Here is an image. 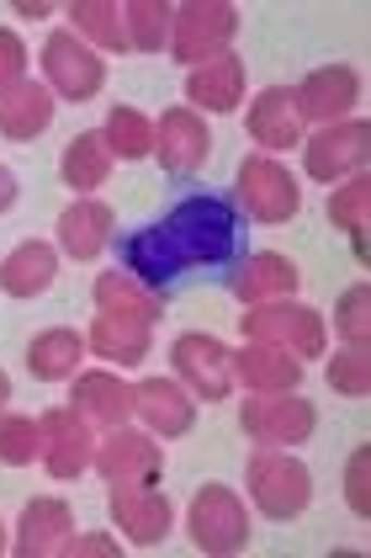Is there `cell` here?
<instances>
[{
  "mask_svg": "<svg viewBox=\"0 0 371 558\" xmlns=\"http://www.w3.org/2000/svg\"><path fill=\"white\" fill-rule=\"evenodd\" d=\"M70 410L85 415L90 426H127V415H133V388L123 378H112V373H85L75 378L70 388Z\"/></svg>",
  "mask_w": 371,
  "mask_h": 558,
  "instance_id": "obj_24",
  "label": "cell"
},
{
  "mask_svg": "<svg viewBox=\"0 0 371 558\" xmlns=\"http://www.w3.org/2000/svg\"><path fill=\"white\" fill-rule=\"evenodd\" d=\"M234 384H245L249 393H292L302 384V362L265 341H245V351H234Z\"/></svg>",
  "mask_w": 371,
  "mask_h": 558,
  "instance_id": "obj_20",
  "label": "cell"
},
{
  "mask_svg": "<svg viewBox=\"0 0 371 558\" xmlns=\"http://www.w3.org/2000/svg\"><path fill=\"white\" fill-rule=\"evenodd\" d=\"M90 469L101 473L107 484H160V473H165V452H160V447H154V436H144V430L112 426V436L96 447Z\"/></svg>",
  "mask_w": 371,
  "mask_h": 558,
  "instance_id": "obj_13",
  "label": "cell"
},
{
  "mask_svg": "<svg viewBox=\"0 0 371 558\" xmlns=\"http://www.w3.org/2000/svg\"><path fill=\"white\" fill-rule=\"evenodd\" d=\"M101 138H107L112 160H144V155H154V123L138 107H112Z\"/></svg>",
  "mask_w": 371,
  "mask_h": 558,
  "instance_id": "obj_33",
  "label": "cell"
},
{
  "mask_svg": "<svg viewBox=\"0 0 371 558\" xmlns=\"http://www.w3.org/2000/svg\"><path fill=\"white\" fill-rule=\"evenodd\" d=\"M112 166H118V160H112V149H107V138H101V133H75V138L64 144L59 175H64V186H70V192L90 197L96 186H107Z\"/></svg>",
  "mask_w": 371,
  "mask_h": 558,
  "instance_id": "obj_28",
  "label": "cell"
},
{
  "mask_svg": "<svg viewBox=\"0 0 371 558\" xmlns=\"http://www.w3.org/2000/svg\"><path fill=\"white\" fill-rule=\"evenodd\" d=\"M42 458V430L33 415H0V463L27 469Z\"/></svg>",
  "mask_w": 371,
  "mask_h": 558,
  "instance_id": "obj_34",
  "label": "cell"
},
{
  "mask_svg": "<svg viewBox=\"0 0 371 558\" xmlns=\"http://www.w3.org/2000/svg\"><path fill=\"white\" fill-rule=\"evenodd\" d=\"M118 234V214L96 197H81L59 214V251L70 260H96Z\"/></svg>",
  "mask_w": 371,
  "mask_h": 558,
  "instance_id": "obj_19",
  "label": "cell"
},
{
  "mask_svg": "<svg viewBox=\"0 0 371 558\" xmlns=\"http://www.w3.org/2000/svg\"><path fill=\"white\" fill-rule=\"evenodd\" d=\"M81 351H85L81 330H70V325L42 330V336H33V345H27V373H33L38 384H64V378L81 367Z\"/></svg>",
  "mask_w": 371,
  "mask_h": 558,
  "instance_id": "obj_29",
  "label": "cell"
},
{
  "mask_svg": "<svg viewBox=\"0 0 371 558\" xmlns=\"http://www.w3.org/2000/svg\"><path fill=\"white\" fill-rule=\"evenodd\" d=\"M207 155H212V129H207L202 112H191V107H170L165 118L154 123V160H160V171L165 175H197L207 166Z\"/></svg>",
  "mask_w": 371,
  "mask_h": 558,
  "instance_id": "obj_12",
  "label": "cell"
},
{
  "mask_svg": "<svg viewBox=\"0 0 371 558\" xmlns=\"http://www.w3.org/2000/svg\"><path fill=\"white\" fill-rule=\"evenodd\" d=\"M245 484H249L255 511L265 521H292V515H302L313 506V473H308V463H297V458L276 452V447L249 458Z\"/></svg>",
  "mask_w": 371,
  "mask_h": 558,
  "instance_id": "obj_3",
  "label": "cell"
},
{
  "mask_svg": "<svg viewBox=\"0 0 371 558\" xmlns=\"http://www.w3.org/2000/svg\"><path fill=\"white\" fill-rule=\"evenodd\" d=\"M234 208H245L255 223H287L302 208V192H297V175L271 160V155H249L239 175H234Z\"/></svg>",
  "mask_w": 371,
  "mask_h": 558,
  "instance_id": "obj_7",
  "label": "cell"
},
{
  "mask_svg": "<svg viewBox=\"0 0 371 558\" xmlns=\"http://www.w3.org/2000/svg\"><path fill=\"white\" fill-rule=\"evenodd\" d=\"M239 330H245V341H265V345H282L292 351L297 362H319L324 356V345H330V325H324V314L319 308H308V303H249L245 319H239Z\"/></svg>",
  "mask_w": 371,
  "mask_h": 558,
  "instance_id": "obj_2",
  "label": "cell"
},
{
  "mask_svg": "<svg viewBox=\"0 0 371 558\" xmlns=\"http://www.w3.org/2000/svg\"><path fill=\"white\" fill-rule=\"evenodd\" d=\"M367 214H371V181H367V171L345 175V181L334 186V197H330V223L350 234V251H356V260H367V251H371V245H367Z\"/></svg>",
  "mask_w": 371,
  "mask_h": 558,
  "instance_id": "obj_30",
  "label": "cell"
},
{
  "mask_svg": "<svg viewBox=\"0 0 371 558\" xmlns=\"http://www.w3.org/2000/svg\"><path fill=\"white\" fill-rule=\"evenodd\" d=\"M186 101L191 112H239L245 101V59L239 53H218L207 64H191L186 70Z\"/></svg>",
  "mask_w": 371,
  "mask_h": 558,
  "instance_id": "obj_16",
  "label": "cell"
},
{
  "mask_svg": "<svg viewBox=\"0 0 371 558\" xmlns=\"http://www.w3.org/2000/svg\"><path fill=\"white\" fill-rule=\"evenodd\" d=\"M239 38V11L228 0H186L170 16V53L175 64H207L218 53H228V44Z\"/></svg>",
  "mask_w": 371,
  "mask_h": 558,
  "instance_id": "obj_4",
  "label": "cell"
},
{
  "mask_svg": "<svg viewBox=\"0 0 371 558\" xmlns=\"http://www.w3.org/2000/svg\"><path fill=\"white\" fill-rule=\"evenodd\" d=\"M170 16H175V5H165V0H127L123 5L127 48H138V53L170 48Z\"/></svg>",
  "mask_w": 371,
  "mask_h": 558,
  "instance_id": "obj_32",
  "label": "cell"
},
{
  "mask_svg": "<svg viewBox=\"0 0 371 558\" xmlns=\"http://www.w3.org/2000/svg\"><path fill=\"white\" fill-rule=\"evenodd\" d=\"M334 330L350 345H367V336H371V288L367 282H356V288L339 293V303H334Z\"/></svg>",
  "mask_w": 371,
  "mask_h": 558,
  "instance_id": "obj_35",
  "label": "cell"
},
{
  "mask_svg": "<svg viewBox=\"0 0 371 558\" xmlns=\"http://www.w3.org/2000/svg\"><path fill=\"white\" fill-rule=\"evenodd\" d=\"M42 86L64 101H90L96 90L107 86V64L96 48H85L70 27H59L48 44H42Z\"/></svg>",
  "mask_w": 371,
  "mask_h": 558,
  "instance_id": "obj_8",
  "label": "cell"
},
{
  "mask_svg": "<svg viewBox=\"0 0 371 558\" xmlns=\"http://www.w3.org/2000/svg\"><path fill=\"white\" fill-rule=\"evenodd\" d=\"M70 33L85 48H107V53H127V33H123V5L112 0H75L70 5Z\"/></svg>",
  "mask_w": 371,
  "mask_h": 558,
  "instance_id": "obj_31",
  "label": "cell"
},
{
  "mask_svg": "<svg viewBox=\"0 0 371 558\" xmlns=\"http://www.w3.org/2000/svg\"><path fill=\"white\" fill-rule=\"evenodd\" d=\"M239 256V208L223 192H191L165 218L133 229L123 240V266L149 293H165L186 271L228 266Z\"/></svg>",
  "mask_w": 371,
  "mask_h": 558,
  "instance_id": "obj_1",
  "label": "cell"
},
{
  "mask_svg": "<svg viewBox=\"0 0 371 558\" xmlns=\"http://www.w3.org/2000/svg\"><path fill=\"white\" fill-rule=\"evenodd\" d=\"M59 554L64 558H118L123 554V543H112V537H101V532H85V537L70 532V543H64Z\"/></svg>",
  "mask_w": 371,
  "mask_h": 558,
  "instance_id": "obj_39",
  "label": "cell"
},
{
  "mask_svg": "<svg viewBox=\"0 0 371 558\" xmlns=\"http://www.w3.org/2000/svg\"><path fill=\"white\" fill-rule=\"evenodd\" d=\"M302 288V271H297V260L276 256V251H260V256H249L239 271H234V282H228V293L245 303H282L292 299Z\"/></svg>",
  "mask_w": 371,
  "mask_h": 558,
  "instance_id": "obj_21",
  "label": "cell"
},
{
  "mask_svg": "<svg viewBox=\"0 0 371 558\" xmlns=\"http://www.w3.org/2000/svg\"><path fill=\"white\" fill-rule=\"evenodd\" d=\"M367 469H371V447H356V452H350V463H345V506H350L356 515H371Z\"/></svg>",
  "mask_w": 371,
  "mask_h": 558,
  "instance_id": "obj_37",
  "label": "cell"
},
{
  "mask_svg": "<svg viewBox=\"0 0 371 558\" xmlns=\"http://www.w3.org/2000/svg\"><path fill=\"white\" fill-rule=\"evenodd\" d=\"M107 511L127 532L133 548H160L175 521V506H170V495H160V484H112Z\"/></svg>",
  "mask_w": 371,
  "mask_h": 558,
  "instance_id": "obj_11",
  "label": "cell"
},
{
  "mask_svg": "<svg viewBox=\"0 0 371 558\" xmlns=\"http://www.w3.org/2000/svg\"><path fill=\"white\" fill-rule=\"evenodd\" d=\"M170 367L186 384V393H197V399H228L234 393V351L218 336H202V330L181 336L170 345Z\"/></svg>",
  "mask_w": 371,
  "mask_h": 558,
  "instance_id": "obj_10",
  "label": "cell"
},
{
  "mask_svg": "<svg viewBox=\"0 0 371 558\" xmlns=\"http://www.w3.org/2000/svg\"><path fill=\"white\" fill-rule=\"evenodd\" d=\"M330 388L334 393H345V399H367L371 393V362H367V345H350V351H339L330 356Z\"/></svg>",
  "mask_w": 371,
  "mask_h": 558,
  "instance_id": "obj_36",
  "label": "cell"
},
{
  "mask_svg": "<svg viewBox=\"0 0 371 558\" xmlns=\"http://www.w3.org/2000/svg\"><path fill=\"white\" fill-rule=\"evenodd\" d=\"M245 129L260 149H297L302 138V118H297V101H292V86H271L255 96V107L245 112Z\"/></svg>",
  "mask_w": 371,
  "mask_h": 558,
  "instance_id": "obj_22",
  "label": "cell"
},
{
  "mask_svg": "<svg viewBox=\"0 0 371 558\" xmlns=\"http://www.w3.org/2000/svg\"><path fill=\"white\" fill-rule=\"evenodd\" d=\"M313 426H319V404H308L297 388L292 393H249L239 410V430L255 447H276V452L308 441Z\"/></svg>",
  "mask_w": 371,
  "mask_h": 558,
  "instance_id": "obj_6",
  "label": "cell"
},
{
  "mask_svg": "<svg viewBox=\"0 0 371 558\" xmlns=\"http://www.w3.org/2000/svg\"><path fill=\"white\" fill-rule=\"evenodd\" d=\"M371 160V123L367 118H345V123H330L308 138V155H302V171L324 186H339L345 175L367 171Z\"/></svg>",
  "mask_w": 371,
  "mask_h": 558,
  "instance_id": "obj_9",
  "label": "cell"
},
{
  "mask_svg": "<svg viewBox=\"0 0 371 558\" xmlns=\"http://www.w3.org/2000/svg\"><path fill=\"white\" fill-rule=\"evenodd\" d=\"M149 341H154V325H138V319H112V314H96L85 345L101 356V362H118V367H138L149 356Z\"/></svg>",
  "mask_w": 371,
  "mask_h": 558,
  "instance_id": "obj_27",
  "label": "cell"
},
{
  "mask_svg": "<svg viewBox=\"0 0 371 558\" xmlns=\"http://www.w3.org/2000/svg\"><path fill=\"white\" fill-rule=\"evenodd\" d=\"M292 101H297L302 123H324V129L345 123V112H356V101H361V75L350 64H324L292 90Z\"/></svg>",
  "mask_w": 371,
  "mask_h": 558,
  "instance_id": "obj_15",
  "label": "cell"
},
{
  "mask_svg": "<svg viewBox=\"0 0 371 558\" xmlns=\"http://www.w3.org/2000/svg\"><path fill=\"white\" fill-rule=\"evenodd\" d=\"M48 11H53L48 0H22V5H16V16H22V22H42Z\"/></svg>",
  "mask_w": 371,
  "mask_h": 558,
  "instance_id": "obj_41",
  "label": "cell"
},
{
  "mask_svg": "<svg viewBox=\"0 0 371 558\" xmlns=\"http://www.w3.org/2000/svg\"><path fill=\"white\" fill-rule=\"evenodd\" d=\"M90 293H96V314L138 319V325H160V319H165V293H149V288L133 282L127 271H101Z\"/></svg>",
  "mask_w": 371,
  "mask_h": 558,
  "instance_id": "obj_25",
  "label": "cell"
},
{
  "mask_svg": "<svg viewBox=\"0 0 371 558\" xmlns=\"http://www.w3.org/2000/svg\"><path fill=\"white\" fill-rule=\"evenodd\" d=\"M5 404H11V378L0 373V410H5Z\"/></svg>",
  "mask_w": 371,
  "mask_h": 558,
  "instance_id": "obj_42",
  "label": "cell"
},
{
  "mask_svg": "<svg viewBox=\"0 0 371 558\" xmlns=\"http://www.w3.org/2000/svg\"><path fill=\"white\" fill-rule=\"evenodd\" d=\"M48 123H53V90L42 81H22L0 96V138L27 144V138L48 133Z\"/></svg>",
  "mask_w": 371,
  "mask_h": 558,
  "instance_id": "obj_26",
  "label": "cell"
},
{
  "mask_svg": "<svg viewBox=\"0 0 371 558\" xmlns=\"http://www.w3.org/2000/svg\"><path fill=\"white\" fill-rule=\"evenodd\" d=\"M42 469L53 473V478H81L90 469V458H96V436H90V421L75 415L70 404L64 410H42Z\"/></svg>",
  "mask_w": 371,
  "mask_h": 558,
  "instance_id": "obj_14",
  "label": "cell"
},
{
  "mask_svg": "<svg viewBox=\"0 0 371 558\" xmlns=\"http://www.w3.org/2000/svg\"><path fill=\"white\" fill-rule=\"evenodd\" d=\"M53 277H59V251L42 245V240H22L0 260V293L5 299H38L53 288Z\"/></svg>",
  "mask_w": 371,
  "mask_h": 558,
  "instance_id": "obj_23",
  "label": "cell"
},
{
  "mask_svg": "<svg viewBox=\"0 0 371 558\" xmlns=\"http://www.w3.org/2000/svg\"><path fill=\"white\" fill-rule=\"evenodd\" d=\"M22 81H27V48L11 27H0V96L11 86H22Z\"/></svg>",
  "mask_w": 371,
  "mask_h": 558,
  "instance_id": "obj_38",
  "label": "cell"
},
{
  "mask_svg": "<svg viewBox=\"0 0 371 558\" xmlns=\"http://www.w3.org/2000/svg\"><path fill=\"white\" fill-rule=\"evenodd\" d=\"M0 554H5V526H0Z\"/></svg>",
  "mask_w": 371,
  "mask_h": 558,
  "instance_id": "obj_43",
  "label": "cell"
},
{
  "mask_svg": "<svg viewBox=\"0 0 371 558\" xmlns=\"http://www.w3.org/2000/svg\"><path fill=\"white\" fill-rule=\"evenodd\" d=\"M133 415H144V426L160 436H186L197 426V399L175 378H144L133 388Z\"/></svg>",
  "mask_w": 371,
  "mask_h": 558,
  "instance_id": "obj_17",
  "label": "cell"
},
{
  "mask_svg": "<svg viewBox=\"0 0 371 558\" xmlns=\"http://www.w3.org/2000/svg\"><path fill=\"white\" fill-rule=\"evenodd\" d=\"M186 526H191L197 554L228 558V554H245L249 548V506L228 489V484H202L197 500H191Z\"/></svg>",
  "mask_w": 371,
  "mask_h": 558,
  "instance_id": "obj_5",
  "label": "cell"
},
{
  "mask_svg": "<svg viewBox=\"0 0 371 558\" xmlns=\"http://www.w3.org/2000/svg\"><path fill=\"white\" fill-rule=\"evenodd\" d=\"M16 197H22V186H16V175L0 166V214H11L16 208Z\"/></svg>",
  "mask_w": 371,
  "mask_h": 558,
  "instance_id": "obj_40",
  "label": "cell"
},
{
  "mask_svg": "<svg viewBox=\"0 0 371 558\" xmlns=\"http://www.w3.org/2000/svg\"><path fill=\"white\" fill-rule=\"evenodd\" d=\"M70 532H75V515H70V506H64L59 495L27 500V511H22V521H16V543H11V554L16 558H48V554H59V548L70 543Z\"/></svg>",
  "mask_w": 371,
  "mask_h": 558,
  "instance_id": "obj_18",
  "label": "cell"
}]
</instances>
